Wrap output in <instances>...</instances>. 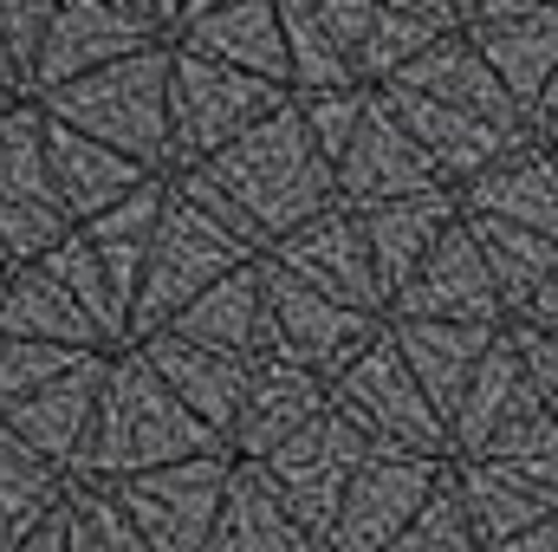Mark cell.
Here are the masks:
<instances>
[{
    "mask_svg": "<svg viewBox=\"0 0 558 552\" xmlns=\"http://www.w3.org/2000/svg\"><path fill=\"white\" fill-rule=\"evenodd\" d=\"M169 332L195 338V345H215V351H234V358H254V351H274V319H267V279H260V254L228 267L215 286H202L175 319Z\"/></svg>",
    "mask_w": 558,
    "mask_h": 552,
    "instance_id": "cell-20",
    "label": "cell"
},
{
    "mask_svg": "<svg viewBox=\"0 0 558 552\" xmlns=\"http://www.w3.org/2000/svg\"><path fill=\"white\" fill-rule=\"evenodd\" d=\"M461 215V189L435 182V189H416V195H390V202H371L357 208L364 221V241H371V267H377V286L384 299L403 292V279L422 267V254L441 241V228Z\"/></svg>",
    "mask_w": 558,
    "mask_h": 552,
    "instance_id": "cell-18",
    "label": "cell"
},
{
    "mask_svg": "<svg viewBox=\"0 0 558 552\" xmlns=\"http://www.w3.org/2000/svg\"><path fill=\"white\" fill-rule=\"evenodd\" d=\"M364 98H371V85H338V92H292V105H299V118H305L312 143L325 149V163H338V156H344V143H351V131H357V118H364Z\"/></svg>",
    "mask_w": 558,
    "mask_h": 552,
    "instance_id": "cell-31",
    "label": "cell"
},
{
    "mask_svg": "<svg viewBox=\"0 0 558 552\" xmlns=\"http://www.w3.org/2000/svg\"><path fill=\"white\" fill-rule=\"evenodd\" d=\"M331 176H338V202H351V208H371V202H390V195H416V189L441 182L435 163L397 124V111H390V98L377 85L364 98V118H357V131L344 143V156L331 163Z\"/></svg>",
    "mask_w": 558,
    "mask_h": 552,
    "instance_id": "cell-11",
    "label": "cell"
},
{
    "mask_svg": "<svg viewBox=\"0 0 558 552\" xmlns=\"http://www.w3.org/2000/svg\"><path fill=\"white\" fill-rule=\"evenodd\" d=\"M526 124H533L539 137H553V143H558V72L546 79V92L533 98V111H526Z\"/></svg>",
    "mask_w": 558,
    "mask_h": 552,
    "instance_id": "cell-36",
    "label": "cell"
},
{
    "mask_svg": "<svg viewBox=\"0 0 558 552\" xmlns=\"http://www.w3.org/2000/svg\"><path fill=\"white\" fill-rule=\"evenodd\" d=\"M390 319H468V325H507V299L487 274L468 215H454L441 228V241L422 254V267L403 279V292L390 299Z\"/></svg>",
    "mask_w": 558,
    "mask_h": 552,
    "instance_id": "cell-10",
    "label": "cell"
},
{
    "mask_svg": "<svg viewBox=\"0 0 558 552\" xmlns=\"http://www.w3.org/2000/svg\"><path fill=\"white\" fill-rule=\"evenodd\" d=\"M468 39L500 72V85L513 92V105L533 111V98L546 92V79L558 72V0H539V7H526L513 20H494V26H474Z\"/></svg>",
    "mask_w": 558,
    "mask_h": 552,
    "instance_id": "cell-25",
    "label": "cell"
},
{
    "mask_svg": "<svg viewBox=\"0 0 558 552\" xmlns=\"http://www.w3.org/2000/svg\"><path fill=\"white\" fill-rule=\"evenodd\" d=\"M468 228H474V248H481L487 274H494L500 299H507V319H513L558 274V241L520 228V221H500V215H468Z\"/></svg>",
    "mask_w": 558,
    "mask_h": 552,
    "instance_id": "cell-27",
    "label": "cell"
},
{
    "mask_svg": "<svg viewBox=\"0 0 558 552\" xmlns=\"http://www.w3.org/2000/svg\"><path fill=\"white\" fill-rule=\"evenodd\" d=\"M553 416H558V397H553Z\"/></svg>",
    "mask_w": 558,
    "mask_h": 552,
    "instance_id": "cell-40",
    "label": "cell"
},
{
    "mask_svg": "<svg viewBox=\"0 0 558 552\" xmlns=\"http://www.w3.org/2000/svg\"><path fill=\"white\" fill-rule=\"evenodd\" d=\"M202 552H318V540L286 514V501L260 475V461L234 455V475L221 488V507H215V527H208Z\"/></svg>",
    "mask_w": 558,
    "mask_h": 552,
    "instance_id": "cell-23",
    "label": "cell"
},
{
    "mask_svg": "<svg viewBox=\"0 0 558 552\" xmlns=\"http://www.w3.org/2000/svg\"><path fill=\"white\" fill-rule=\"evenodd\" d=\"M331 404L351 416L377 448H410V455H454L448 448V422L441 410L422 397V384L410 377L397 338H390V319L384 332L331 377Z\"/></svg>",
    "mask_w": 558,
    "mask_h": 552,
    "instance_id": "cell-3",
    "label": "cell"
},
{
    "mask_svg": "<svg viewBox=\"0 0 558 552\" xmlns=\"http://www.w3.org/2000/svg\"><path fill=\"white\" fill-rule=\"evenodd\" d=\"M208 448H228L202 416L189 410L149 364L124 371L118 384V435H111V455L118 461H182V455H208Z\"/></svg>",
    "mask_w": 558,
    "mask_h": 552,
    "instance_id": "cell-15",
    "label": "cell"
},
{
    "mask_svg": "<svg viewBox=\"0 0 558 552\" xmlns=\"http://www.w3.org/2000/svg\"><path fill=\"white\" fill-rule=\"evenodd\" d=\"M228 475H234V448L182 455V461H162L156 475H143L131 488V514H137V533L149 540V552H202Z\"/></svg>",
    "mask_w": 558,
    "mask_h": 552,
    "instance_id": "cell-9",
    "label": "cell"
},
{
    "mask_svg": "<svg viewBox=\"0 0 558 552\" xmlns=\"http://www.w3.org/2000/svg\"><path fill=\"white\" fill-rule=\"evenodd\" d=\"M474 455H487V461H500V468H520V475L558 488V416H553V404H546V397L520 404Z\"/></svg>",
    "mask_w": 558,
    "mask_h": 552,
    "instance_id": "cell-28",
    "label": "cell"
},
{
    "mask_svg": "<svg viewBox=\"0 0 558 552\" xmlns=\"http://www.w3.org/2000/svg\"><path fill=\"white\" fill-rule=\"evenodd\" d=\"M526 7H539V0H454V26H461V33H474V26L513 20V13H526Z\"/></svg>",
    "mask_w": 558,
    "mask_h": 552,
    "instance_id": "cell-33",
    "label": "cell"
},
{
    "mask_svg": "<svg viewBox=\"0 0 558 552\" xmlns=\"http://www.w3.org/2000/svg\"><path fill=\"white\" fill-rule=\"evenodd\" d=\"M189 202H202L228 235H241L254 254H267L286 228H299L305 215L338 202V176L325 163V149L312 143L299 105L286 98L267 111L254 131L221 143L215 156L189 163V176L175 182Z\"/></svg>",
    "mask_w": 558,
    "mask_h": 552,
    "instance_id": "cell-1",
    "label": "cell"
},
{
    "mask_svg": "<svg viewBox=\"0 0 558 552\" xmlns=\"http://www.w3.org/2000/svg\"><path fill=\"white\" fill-rule=\"evenodd\" d=\"M149 364H156V377H162L189 410L228 442L234 410H241V391H247V358L215 351V345H195V338H182V332H162V338L149 345Z\"/></svg>",
    "mask_w": 558,
    "mask_h": 552,
    "instance_id": "cell-24",
    "label": "cell"
},
{
    "mask_svg": "<svg viewBox=\"0 0 558 552\" xmlns=\"http://www.w3.org/2000/svg\"><path fill=\"white\" fill-rule=\"evenodd\" d=\"M513 319H533V325H546V332H558V274L546 279V286H539V292H533V299H526V305L513 312Z\"/></svg>",
    "mask_w": 558,
    "mask_h": 552,
    "instance_id": "cell-35",
    "label": "cell"
},
{
    "mask_svg": "<svg viewBox=\"0 0 558 552\" xmlns=\"http://www.w3.org/2000/svg\"><path fill=\"white\" fill-rule=\"evenodd\" d=\"M182 52H202V59L241 65V72H254V79H274V85H286V92H292L286 26H279V7H274V0H228V7L189 13Z\"/></svg>",
    "mask_w": 558,
    "mask_h": 552,
    "instance_id": "cell-22",
    "label": "cell"
},
{
    "mask_svg": "<svg viewBox=\"0 0 558 552\" xmlns=\"http://www.w3.org/2000/svg\"><path fill=\"white\" fill-rule=\"evenodd\" d=\"M208 7H228V0H182V13H208Z\"/></svg>",
    "mask_w": 558,
    "mask_h": 552,
    "instance_id": "cell-38",
    "label": "cell"
},
{
    "mask_svg": "<svg viewBox=\"0 0 558 552\" xmlns=\"http://www.w3.org/2000/svg\"><path fill=\"white\" fill-rule=\"evenodd\" d=\"M286 26L292 92H338L357 85V46L377 0H274Z\"/></svg>",
    "mask_w": 558,
    "mask_h": 552,
    "instance_id": "cell-14",
    "label": "cell"
},
{
    "mask_svg": "<svg viewBox=\"0 0 558 552\" xmlns=\"http://www.w3.org/2000/svg\"><path fill=\"white\" fill-rule=\"evenodd\" d=\"M397 7H410V13L428 20L435 33H461V26H454V0H397Z\"/></svg>",
    "mask_w": 558,
    "mask_h": 552,
    "instance_id": "cell-37",
    "label": "cell"
},
{
    "mask_svg": "<svg viewBox=\"0 0 558 552\" xmlns=\"http://www.w3.org/2000/svg\"><path fill=\"white\" fill-rule=\"evenodd\" d=\"M260 279H267V319H274V351L286 358H299L305 371H318L325 384L384 332V319L377 312H357V305H344V299H331V292H318V286H305L299 274H286L279 261L260 254Z\"/></svg>",
    "mask_w": 558,
    "mask_h": 552,
    "instance_id": "cell-7",
    "label": "cell"
},
{
    "mask_svg": "<svg viewBox=\"0 0 558 552\" xmlns=\"http://www.w3.org/2000/svg\"><path fill=\"white\" fill-rule=\"evenodd\" d=\"M267 261H279L286 274H299L305 286H318V292H331V299H344L357 312L390 319V299L377 286L371 241H364V221H357L351 202H331V208L305 215L299 228H286L274 248H267Z\"/></svg>",
    "mask_w": 558,
    "mask_h": 552,
    "instance_id": "cell-8",
    "label": "cell"
},
{
    "mask_svg": "<svg viewBox=\"0 0 558 552\" xmlns=\"http://www.w3.org/2000/svg\"><path fill=\"white\" fill-rule=\"evenodd\" d=\"M448 488L468 514V533L481 547L520 533V527H539V520H558V488L520 475V468H500L487 455H448Z\"/></svg>",
    "mask_w": 558,
    "mask_h": 552,
    "instance_id": "cell-19",
    "label": "cell"
},
{
    "mask_svg": "<svg viewBox=\"0 0 558 552\" xmlns=\"http://www.w3.org/2000/svg\"><path fill=\"white\" fill-rule=\"evenodd\" d=\"M539 391L526 384V371H520V358H513V345H507V332H494V345H487V358L474 364V377H468V391H461V404L448 416V448L454 455H474L507 416L520 410V404H533Z\"/></svg>",
    "mask_w": 558,
    "mask_h": 552,
    "instance_id": "cell-26",
    "label": "cell"
},
{
    "mask_svg": "<svg viewBox=\"0 0 558 552\" xmlns=\"http://www.w3.org/2000/svg\"><path fill=\"white\" fill-rule=\"evenodd\" d=\"M254 261V248L241 235H228L202 202H189L182 189L162 195V215H156V241H149V286H143V312L149 319H175L202 286Z\"/></svg>",
    "mask_w": 558,
    "mask_h": 552,
    "instance_id": "cell-6",
    "label": "cell"
},
{
    "mask_svg": "<svg viewBox=\"0 0 558 552\" xmlns=\"http://www.w3.org/2000/svg\"><path fill=\"white\" fill-rule=\"evenodd\" d=\"M500 332H507V345H513V358H520L526 384L553 404V397H558V332L533 325V319H507Z\"/></svg>",
    "mask_w": 558,
    "mask_h": 552,
    "instance_id": "cell-32",
    "label": "cell"
},
{
    "mask_svg": "<svg viewBox=\"0 0 558 552\" xmlns=\"http://www.w3.org/2000/svg\"><path fill=\"white\" fill-rule=\"evenodd\" d=\"M292 92L274 79H254L241 65H221V59H202V52H182L169 65V149L182 163H202L215 156L221 143H234L241 131H254L267 111H279Z\"/></svg>",
    "mask_w": 558,
    "mask_h": 552,
    "instance_id": "cell-4",
    "label": "cell"
},
{
    "mask_svg": "<svg viewBox=\"0 0 558 552\" xmlns=\"http://www.w3.org/2000/svg\"><path fill=\"white\" fill-rule=\"evenodd\" d=\"M500 325H468V319H390V338L410 364V377L422 384V397L441 410V422L454 416L474 364L487 358Z\"/></svg>",
    "mask_w": 558,
    "mask_h": 552,
    "instance_id": "cell-21",
    "label": "cell"
},
{
    "mask_svg": "<svg viewBox=\"0 0 558 552\" xmlns=\"http://www.w3.org/2000/svg\"><path fill=\"white\" fill-rule=\"evenodd\" d=\"M428 39H435L428 20H416V13L397 7V0H377V13H371V26H364V46H357V85H390Z\"/></svg>",
    "mask_w": 558,
    "mask_h": 552,
    "instance_id": "cell-29",
    "label": "cell"
},
{
    "mask_svg": "<svg viewBox=\"0 0 558 552\" xmlns=\"http://www.w3.org/2000/svg\"><path fill=\"white\" fill-rule=\"evenodd\" d=\"M331 404V384L318 371H305L299 358L286 351H254L247 358V391H241V410H234V429H228V448L241 461H260L267 448H279L299 422Z\"/></svg>",
    "mask_w": 558,
    "mask_h": 552,
    "instance_id": "cell-13",
    "label": "cell"
},
{
    "mask_svg": "<svg viewBox=\"0 0 558 552\" xmlns=\"http://www.w3.org/2000/svg\"><path fill=\"white\" fill-rule=\"evenodd\" d=\"M390 85H410V92L441 98V105H454V111L494 118V124H507V131H533V124H526V111L513 105V92L500 85V72L481 59V46H474L468 33H435V39L422 46V52L397 72V79H390Z\"/></svg>",
    "mask_w": 558,
    "mask_h": 552,
    "instance_id": "cell-17",
    "label": "cell"
},
{
    "mask_svg": "<svg viewBox=\"0 0 558 552\" xmlns=\"http://www.w3.org/2000/svg\"><path fill=\"white\" fill-rule=\"evenodd\" d=\"M156 7H162V13H182V0H156Z\"/></svg>",
    "mask_w": 558,
    "mask_h": 552,
    "instance_id": "cell-39",
    "label": "cell"
},
{
    "mask_svg": "<svg viewBox=\"0 0 558 552\" xmlns=\"http://www.w3.org/2000/svg\"><path fill=\"white\" fill-rule=\"evenodd\" d=\"M384 552H481V540L468 533V514H461L454 488H448V475H441V488L428 494V507H422Z\"/></svg>",
    "mask_w": 558,
    "mask_h": 552,
    "instance_id": "cell-30",
    "label": "cell"
},
{
    "mask_svg": "<svg viewBox=\"0 0 558 552\" xmlns=\"http://www.w3.org/2000/svg\"><path fill=\"white\" fill-rule=\"evenodd\" d=\"M377 92L390 98L397 124L416 137V149L435 163V176H441L448 189L474 182L481 169H494L520 137H533V131H507V124H494V118L454 111V105H441V98H422V92H410V85H377Z\"/></svg>",
    "mask_w": 558,
    "mask_h": 552,
    "instance_id": "cell-12",
    "label": "cell"
},
{
    "mask_svg": "<svg viewBox=\"0 0 558 552\" xmlns=\"http://www.w3.org/2000/svg\"><path fill=\"white\" fill-rule=\"evenodd\" d=\"M371 448H377V442H371L351 416L338 410V404H325L312 422H299L279 448L260 455V475L274 481V494L286 501V514L325 547V533H331V520H338V501H344V488H351V475L364 468Z\"/></svg>",
    "mask_w": 558,
    "mask_h": 552,
    "instance_id": "cell-2",
    "label": "cell"
},
{
    "mask_svg": "<svg viewBox=\"0 0 558 552\" xmlns=\"http://www.w3.org/2000/svg\"><path fill=\"white\" fill-rule=\"evenodd\" d=\"M441 475H448V455L371 448L364 468L351 475V488L338 501V520H331V533H325L318 552H384L428 507V494L441 488Z\"/></svg>",
    "mask_w": 558,
    "mask_h": 552,
    "instance_id": "cell-5",
    "label": "cell"
},
{
    "mask_svg": "<svg viewBox=\"0 0 558 552\" xmlns=\"http://www.w3.org/2000/svg\"><path fill=\"white\" fill-rule=\"evenodd\" d=\"M461 215H500L533 235L558 241V143L553 137H520L494 169L461 182Z\"/></svg>",
    "mask_w": 558,
    "mask_h": 552,
    "instance_id": "cell-16",
    "label": "cell"
},
{
    "mask_svg": "<svg viewBox=\"0 0 558 552\" xmlns=\"http://www.w3.org/2000/svg\"><path fill=\"white\" fill-rule=\"evenodd\" d=\"M481 552H558V520L520 527V533H507V540H494V547H481Z\"/></svg>",
    "mask_w": 558,
    "mask_h": 552,
    "instance_id": "cell-34",
    "label": "cell"
}]
</instances>
